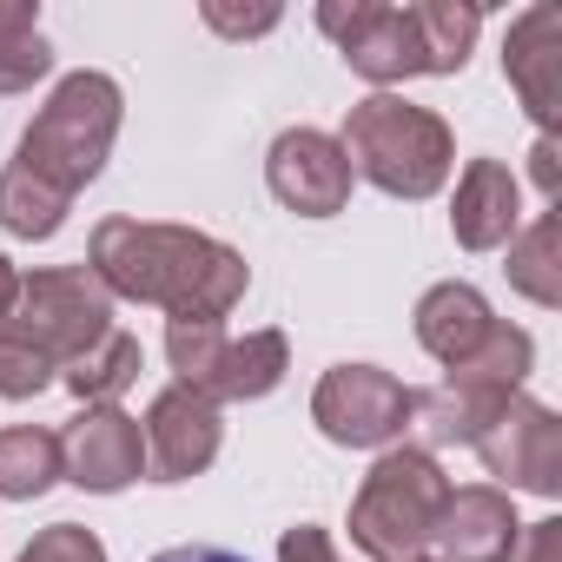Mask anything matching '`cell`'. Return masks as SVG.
I'll use <instances>...</instances> for the list:
<instances>
[{"label":"cell","mask_w":562,"mask_h":562,"mask_svg":"<svg viewBox=\"0 0 562 562\" xmlns=\"http://www.w3.org/2000/svg\"><path fill=\"white\" fill-rule=\"evenodd\" d=\"M470 450H476L483 470L503 476L509 490H536V496H555V490H562V424H555L549 404H536V397H522V391L483 424V437H476Z\"/></svg>","instance_id":"obj_10"},{"label":"cell","mask_w":562,"mask_h":562,"mask_svg":"<svg viewBox=\"0 0 562 562\" xmlns=\"http://www.w3.org/2000/svg\"><path fill=\"white\" fill-rule=\"evenodd\" d=\"M278 562H338V542L318 522H299V529L278 536Z\"/></svg>","instance_id":"obj_27"},{"label":"cell","mask_w":562,"mask_h":562,"mask_svg":"<svg viewBox=\"0 0 562 562\" xmlns=\"http://www.w3.org/2000/svg\"><path fill=\"white\" fill-rule=\"evenodd\" d=\"M450 496V476L437 470L430 450H384L351 503V542L371 555V562H417L430 549V529H437V509Z\"/></svg>","instance_id":"obj_4"},{"label":"cell","mask_w":562,"mask_h":562,"mask_svg":"<svg viewBox=\"0 0 562 562\" xmlns=\"http://www.w3.org/2000/svg\"><path fill=\"white\" fill-rule=\"evenodd\" d=\"M516 503L490 483H470V490H450L443 509H437V529L430 542L443 549V562H503L516 549Z\"/></svg>","instance_id":"obj_15"},{"label":"cell","mask_w":562,"mask_h":562,"mask_svg":"<svg viewBox=\"0 0 562 562\" xmlns=\"http://www.w3.org/2000/svg\"><path fill=\"white\" fill-rule=\"evenodd\" d=\"M106 331H113V292L100 285L87 265H54V271L21 278L14 318L0 325V338H21V345L41 351L47 364L87 358Z\"/></svg>","instance_id":"obj_6"},{"label":"cell","mask_w":562,"mask_h":562,"mask_svg":"<svg viewBox=\"0 0 562 562\" xmlns=\"http://www.w3.org/2000/svg\"><path fill=\"white\" fill-rule=\"evenodd\" d=\"M67 205H74V199L47 192V186L27 179L21 166L0 172V225H8L14 238H54V232L67 225Z\"/></svg>","instance_id":"obj_22"},{"label":"cell","mask_w":562,"mask_h":562,"mask_svg":"<svg viewBox=\"0 0 562 562\" xmlns=\"http://www.w3.org/2000/svg\"><path fill=\"white\" fill-rule=\"evenodd\" d=\"M166 358L179 371L186 391H199L205 404H251L271 397L292 371V345L285 331H245L225 338V325H166Z\"/></svg>","instance_id":"obj_7"},{"label":"cell","mask_w":562,"mask_h":562,"mask_svg":"<svg viewBox=\"0 0 562 562\" xmlns=\"http://www.w3.org/2000/svg\"><path fill=\"white\" fill-rule=\"evenodd\" d=\"M522 225V186L503 159H470L457 179V205H450V232L463 251H496L509 245Z\"/></svg>","instance_id":"obj_16"},{"label":"cell","mask_w":562,"mask_h":562,"mask_svg":"<svg viewBox=\"0 0 562 562\" xmlns=\"http://www.w3.org/2000/svg\"><path fill=\"white\" fill-rule=\"evenodd\" d=\"M503 562H562V522L542 516V522H522L516 529V549Z\"/></svg>","instance_id":"obj_26"},{"label":"cell","mask_w":562,"mask_h":562,"mask_svg":"<svg viewBox=\"0 0 562 562\" xmlns=\"http://www.w3.org/2000/svg\"><path fill=\"white\" fill-rule=\"evenodd\" d=\"M503 80L516 87V100L529 106L542 139H555V126H562V8L555 0H536V8H522L509 21Z\"/></svg>","instance_id":"obj_13"},{"label":"cell","mask_w":562,"mask_h":562,"mask_svg":"<svg viewBox=\"0 0 562 562\" xmlns=\"http://www.w3.org/2000/svg\"><path fill=\"white\" fill-rule=\"evenodd\" d=\"M14 299H21V271H14L8 258H0V325L14 318Z\"/></svg>","instance_id":"obj_31"},{"label":"cell","mask_w":562,"mask_h":562,"mask_svg":"<svg viewBox=\"0 0 562 562\" xmlns=\"http://www.w3.org/2000/svg\"><path fill=\"white\" fill-rule=\"evenodd\" d=\"M490 331H496V312H490V299L476 292V285H430L424 299H417V345L450 371V364H463V358H476L483 345H490Z\"/></svg>","instance_id":"obj_17"},{"label":"cell","mask_w":562,"mask_h":562,"mask_svg":"<svg viewBox=\"0 0 562 562\" xmlns=\"http://www.w3.org/2000/svg\"><path fill=\"white\" fill-rule=\"evenodd\" d=\"M54 483H60V437L54 430H34V424L0 430V496H8V503H34Z\"/></svg>","instance_id":"obj_19"},{"label":"cell","mask_w":562,"mask_h":562,"mask_svg":"<svg viewBox=\"0 0 562 562\" xmlns=\"http://www.w3.org/2000/svg\"><path fill=\"white\" fill-rule=\"evenodd\" d=\"M417 21H424L430 74H463V67H470V47H476L483 14H476V8H457V0H417Z\"/></svg>","instance_id":"obj_23"},{"label":"cell","mask_w":562,"mask_h":562,"mask_svg":"<svg viewBox=\"0 0 562 562\" xmlns=\"http://www.w3.org/2000/svg\"><path fill=\"white\" fill-rule=\"evenodd\" d=\"M54 74V47L41 34L34 0H0V93H27Z\"/></svg>","instance_id":"obj_20"},{"label":"cell","mask_w":562,"mask_h":562,"mask_svg":"<svg viewBox=\"0 0 562 562\" xmlns=\"http://www.w3.org/2000/svg\"><path fill=\"white\" fill-rule=\"evenodd\" d=\"M205 21L218 34H271L278 27V8H251V14H232V8H205Z\"/></svg>","instance_id":"obj_28"},{"label":"cell","mask_w":562,"mask_h":562,"mask_svg":"<svg viewBox=\"0 0 562 562\" xmlns=\"http://www.w3.org/2000/svg\"><path fill=\"white\" fill-rule=\"evenodd\" d=\"M338 146H345L351 172H364V179H371L378 192H391V199H430V192H443V179H450V166H457L450 126H443L430 106H411V100H397V93L358 100Z\"/></svg>","instance_id":"obj_3"},{"label":"cell","mask_w":562,"mask_h":562,"mask_svg":"<svg viewBox=\"0 0 562 562\" xmlns=\"http://www.w3.org/2000/svg\"><path fill=\"white\" fill-rule=\"evenodd\" d=\"M318 27L338 41L345 67L364 74V80H378V87L430 74L417 8H391V0H351V8H345V0H331V8H318Z\"/></svg>","instance_id":"obj_9"},{"label":"cell","mask_w":562,"mask_h":562,"mask_svg":"<svg viewBox=\"0 0 562 562\" xmlns=\"http://www.w3.org/2000/svg\"><path fill=\"white\" fill-rule=\"evenodd\" d=\"M503 271H509V285H516L522 299H536L542 312H555V305H562V218L542 212L529 232H516Z\"/></svg>","instance_id":"obj_18"},{"label":"cell","mask_w":562,"mask_h":562,"mask_svg":"<svg viewBox=\"0 0 562 562\" xmlns=\"http://www.w3.org/2000/svg\"><path fill=\"white\" fill-rule=\"evenodd\" d=\"M87 271L113 299L172 312V325H218L251 285V265L232 245L192 225H146V218H100Z\"/></svg>","instance_id":"obj_1"},{"label":"cell","mask_w":562,"mask_h":562,"mask_svg":"<svg viewBox=\"0 0 562 562\" xmlns=\"http://www.w3.org/2000/svg\"><path fill=\"white\" fill-rule=\"evenodd\" d=\"M417 562H424V555H417Z\"/></svg>","instance_id":"obj_32"},{"label":"cell","mask_w":562,"mask_h":562,"mask_svg":"<svg viewBox=\"0 0 562 562\" xmlns=\"http://www.w3.org/2000/svg\"><path fill=\"white\" fill-rule=\"evenodd\" d=\"M54 384V364L41 351H27L21 338H0V397L21 404V397H41Z\"/></svg>","instance_id":"obj_24"},{"label":"cell","mask_w":562,"mask_h":562,"mask_svg":"<svg viewBox=\"0 0 562 562\" xmlns=\"http://www.w3.org/2000/svg\"><path fill=\"white\" fill-rule=\"evenodd\" d=\"M120 120H126V100H120V80L113 74H67L54 87V100L34 113V126L21 133V153L14 166L27 179H41L47 192L74 199L80 186L100 179L113 139H120Z\"/></svg>","instance_id":"obj_2"},{"label":"cell","mask_w":562,"mask_h":562,"mask_svg":"<svg viewBox=\"0 0 562 562\" xmlns=\"http://www.w3.org/2000/svg\"><path fill=\"white\" fill-rule=\"evenodd\" d=\"M529 364H536V338H529V331H516V325H496V331H490V345H483L476 358L450 364L437 391H417L411 430L424 437V450L476 443V437H483V424H490L516 391H522Z\"/></svg>","instance_id":"obj_5"},{"label":"cell","mask_w":562,"mask_h":562,"mask_svg":"<svg viewBox=\"0 0 562 562\" xmlns=\"http://www.w3.org/2000/svg\"><path fill=\"white\" fill-rule=\"evenodd\" d=\"M133 378H139V338H126V331H106L87 358L67 364V391L80 404H113L133 391Z\"/></svg>","instance_id":"obj_21"},{"label":"cell","mask_w":562,"mask_h":562,"mask_svg":"<svg viewBox=\"0 0 562 562\" xmlns=\"http://www.w3.org/2000/svg\"><path fill=\"white\" fill-rule=\"evenodd\" d=\"M21 562H106V542L80 522H54L21 549Z\"/></svg>","instance_id":"obj_25"},{"label":"cell","mask_w":562,"mask_h":562,"mask_svg":"<svg viewBox=\"0 0 562 562\" xmlns=\"http://www.w3.org/2000/svg\"><path fill=\"white\" fill-rule=\"evenodd\" d=\"M139 437H146V470H153L159 483H186V476L212 470L225 424H218V404H205L199 391L172 384V391H159V397H153V411H146Z\"/></svg>","instance_id":"obj_14"},{"label":"cell","mask_w":562,"mask_h":562,"mask_svg":"<svg viewBox=\"0 0 562 562\" xmlns=\"http://www.w3.org/2000/svg\"><path fill=\"white\" fill-rule=\"evenodd\" d=\"M555 159H562V146H555V139H536V153H529V172H536L542 199H555V192H562V166H555Z\"/></svg>","instance_id":"obj_29"},{"label":"cell","mask_w":562,"mask_h":562,"mask_svg":"<svg viewBox=\"0 0 562 562\" xmlns=\"http://www.w3.org/2000/svg\"><path fill=\"white\" fill-rule=\"evenodd\" d=\"M60 476H74L93 496H113L146 476V437L120 404H87L60 437Z\"/></svg>","instance_id":"obj_12"},{"label":"cell","mask_w":562,"mask_h":562,"mask_svg":"<svg viewBox=\"0 0 562 562\" xmlns=\"http://www.w3.org/2000/svg\"><path fill=\"white\" fill-rule=\"evenodd\" d=\"M411 411H417V391L378 364H338L312 391V424L338 450H397V437L411 430Z\"/></svg>","instance_id":"obj_8"},{"label":"cell","mask_w":562,"mask_h":562,"mask_svg":"<svg viewBox=\"0 0 562 562\" xmlns=\"http://www.w3.org/2000/svg\"><path fill=\"white\" fill-rule=\"evenodd\" d=\"M351 159L331 133L318 126H292V133H278L271 139V159H265V186L271 199L299 212V218H338L351 205Z\"/></svg>","instance_id":"obj_11"},{"label":"cell","mask_w":562,"mask_h":562,"mask_svg":"<svg viewBox=\"0 0 562 562\" xmlns=\"http://www.w3.org/2000/svg\"><path fill=\"white\" fill-rule=\"evenodd\" d=\"M153 562H245L238 549H218V542H179V549H159Z\"/></svg>","instance_id":"obj_30"}]
</instances>
